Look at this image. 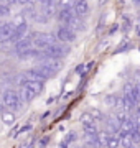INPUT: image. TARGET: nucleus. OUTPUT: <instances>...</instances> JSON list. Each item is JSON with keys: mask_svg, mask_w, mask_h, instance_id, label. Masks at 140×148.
Instances as JSON below:
<instances>
[{"mask_svg": "<svg viewBox=\"0 0 140 148\" xmlns=\"http://www.w3.org/2000/svg\"><path fill=\"white\" fill-rule=\"evenodd\" d=\"M69 51L71 49L66 43H54V45L48 46L46 49H41L38 59L40 61H45V59H63L65 56L69 54Z\"/></svg>", "mask_w": 140, "mask_h": 148, "instance_id": "nucleus-1", "label": "nucleus"}, {"mask_svg": "<svg viewBox=\"0 0 140 148\" xmlns=\"http://www.w3.org/2000/svg\"><path fill=\"white\" fill-rule=\"evenodd\" d=\"M2 101H3V104H5L7 109H10L12 112L20 110V109L23 107V102H22V99H20V94H18V90H15V89L3 90Z\"/></svg>", "mask_w": 140, "mask_h": 148, "instance_id": "nucleus-2", "label": "nucleus"}, {"mask_svg": "<svg viewBox=\"0 0 140 148\" xmlns=\"http://www.w3.org/2000/svg\"><path fill=\"white\" fill-rule=\"evenodd\" d=\"M36 68L49 79V77H53L54 74L63 69V61L61 59H45V61H41L38 64Z\"/></svg>", "mask_w": 140, "mask_h": 148, "instance_id": "nucleus-3", "label": "nucleus"}, {"mask_svg": "<svg viewBox=\"0 0 140 148\" xmlns=\"http://www.w3.org/2000/svg\"><path fill=\"white\" fill-rule=\"evenodd\" d=\"M54 43H58V38L53 33H33V48L36 49H46Z\"/></svg>", "mask_w": 140, "mask_h": 148, "instance_id": "nucleus-4", "label": "nucleus"}, {"mask_svg": "<svg viewBox=\"0 0 140 148\" xmlns=\"http://www.w3.org/2000/svg\"><path fill=\"white\" fill-rule=\"evenodd\" d=\"M56 38L61 43H74L76 38H78V33L74 30H71L69 27H66V25H61L56 32Z\"/></svg>", "mask_w": 140, "mask_h": 148, "instance_id": "nucleus-5", "label": "nucleus"}, {"mask_svg": "<svg viewBox=\"0 0 140 148\" xmlns=\"http://www.w3.org/2000/svg\"><path fill=\"white\" fill-rule=\"evenodd\" d=\"M15 32V25L12 21H5L0 25V45H5V43H12V36Z\"/></svg>", "mask_w": 140, "mask_h": 148, "instance_id": "nucleus-6", "label": "nucleus"}, {"mask_svg": "<svg viewBox=\"0 0 140 148\" xmlns=\"http://www.w3.org/2000/svg\"><path fill=\"white\" fill-rule=\"evenodd\" d=\"M13 48H15V54L16 56H20L22 53H25V51H28L30 48H33V33L32 35L23 36L20 41H16L15 45H13Z\"/></svg>", "mask_w": 140, "mask_h": 148, "instance_id": "nucleus-7", "label": "nucleus"}, {"mask_svg": "<svg viewBox=\"0 0 140 148\" xmlns=\"http://www.w3.org/2000/svg\"><path fill=\"white\" fill-rule=\"evenodd\" d=\"M23 77L27 81H38V82H46V81H48V77H46L38 68L27 69V71L23 73Z\"/></svg>", "mask_w": 140, "mask_h": 148, "instance_id": "nucleus-8", "label": "nucleus"}, {"mask_svg": "<svg viewBox=\"0 0 140 148\" xmlns=\"http://www.w3.org/2000/svg\"><path fill=\"white\" fill-rule=\"evenodd\" d=\"M18 94H20V99H22L23 104H28V102H32L35 97H36V94L33 92L30 87H28L27 84H23V82H20V87H18Z\"/></svg>", "mask_w": 140, "mask_h": 148, "instance_id": "nucleus-9", "label": "nucleus"}, {"mask_svg": "<svg viewBox=\"0 0 140 148\" xmlns=\"http://www.w3.org/2000/svg\"><path fill=\"white\" fill-rule=\"evenodd\" d=\"M89 2L87 0H74V5H73V10H74V13L78 16H81V18H84V16L89 13Z\"/></svg>", "mask_w": 140, "mask_h": 148, "instance_id": "nucleus-10", "label": "nucleus"}, {"mask_svg": "<svg viewBox=\"0 0 140 148\" xmlns=\"http://www.w3.org/2000/svg\"><path fill=\"white\" fill-rule=\"evenodd\" d=\"M66 27H69L71 30H74L76 33H79V32H86V23H84V20H82L81 16H78V15L73 16V18L69 20V23H68Z\"/></svg>", "mask_w": 140, "mask_h": 148, "instance_id": "nucleus-11", "label": "nucleus"}, {"mask_svg": "<svg viewBox=\"0 0 140 148\" xmlns=\"http://www.w3.org/2000/svg\"><path fill=\"white\" fill-rule=\"evenodd\" d=\"M74 15H76V13H74V10H73V8H65V10H58L56 18L61 21V25H68V23H69V20Z\"/></svg>", "mask_w": 140, "mask_h": 148, "instance_id": "nucleus-12", "label": "nucleus"}, {"mask_svg": "<svg viewBox=\"0 0 140 148\" xmlns=\"http://www.w3.org/2000/svg\"><path fill=\"white\" fill-rule=\"evenodd\" d=\"M81 125L84 128L86 127H94V125H96V119L92 117L91 112H89V114H82L81 115Z\"/></svg>", "mask_w": 140, "mask_h": 148, "instance_id": "nucleus-13", "label": "nucleus"}, {"mask_svg": "<svg viewBox=\"0 0 140 148\" xmlns=\"http://www.w3.org/2000/svg\"><path fill=\"white\" fill-rule=\"evenodd\" d=\"M0 119H2V122H3V123H5V125H13V123H15V114H13V112H2V114H0Z\"/></svg>", "mask_w": 140, "mask_h": 148, "instance_id": "nucleus-14", "label": "nucleus"}, {"mask_svg": "<svg viewBox=\"0 0 140 148\" xmlns=\"http://www.w3.org/2000/svg\"><path fill=\"white\" fill-rule=\"evenodd\" d=\"M106 147H107V148H119V147H120L119 135H109L107 142H106Z\"/></svg>", "mask_w": 140, "mask_h": 148, "instance_id": "nucleus-15", "label": "nucleus"}, {"mask_svg": "<svg viewBox=\"0 0 140 148\" xmlns=\"http://www.w3.org/2000/svg\"><path fill=\"white\" fill-rule=\"evenodd\" d=\"M74 0H56V8L58 10H65V8H73Z\"/></svg>", "mask_w": 140, "mask_h": 148, "instance_id": "nucleus-16", "label": "nucleus"}, {"mask_svg": "<svg viewBox=\"0 0 140 148\" xmlns=\"http://www.w3.org/2000/svg\"><path fill=\"white\" fill-rule=\"evenodd\" d=\"M117 99H119L117 95H107L104 102H106L109 107H115V106H117Z\"/></svg>", "mask_w": 140, "mask_h": 148, "instance_id": "nucleus-17", "label": "nucleus"}, {"mask_svg": "<svg viewBox=\"0 0 140 148\" xmlns=\"http://www.w3.org/2000/svg\"><path fill=\"white\" fill-rule=\"evenodd\" d=\"M10 15V5L0 3V16H8Z\"/></svg>", "mask_w": 140, "mask_h": 148, "instance_id": "nucleus-18", "label": "nucleus"}, {"mask_svg": "<svg viewBox=\"0 0 140 148\" xmlns=\"http://www.w3.org/2000/svg\"><path fill=\"white\" fill-rule=\"evenodd\" d=\"M91 66H92V64H81V66H78V68H76V73L82 76V74H86V71L91 68Z\"/></svg>", "mask_w": 140, "mask_h": 148, "instance_id": "nucleus-19", "label": "nucleus"}, {"mask_svg": "<svg viewBox=\"0 0 140 148\" xmlns=\"http://www.w3.org/2000/svg\"><path fill=\"white\" fill-rule=\"evenodd\" d=\"M36 0H16V3H20V5L23 7H27V5H33Z\"/></svg>", "mask_w": 140, "mask_h": 148, "instance_id": "nucleus-20", "label": "nucleus"}, {"mask_svg": "<svg viewBox=\"0 0 140 148\" xmlns=\"http://www.w3.org/2000/svg\"><path fill=\"white\" fill-rule=\"evenodd\" d=\"M5 3H7V5H15V3H16V0H5Z\"/></svg>", "mask_w": 140, "mask_h": 148, "instance_id": "nucleus-21", "label": "nucleus"}, {"mask_svg": "<svg viewBox=\"0 0 140 148\" xmlns=\"http://www.w3.org/2000/svg\"><path fill=\"white\" fill-rule=\"evenodd\" d=\"M135 3H137V5H140V0H134Z\"/></svg>", "mask_w": 140, "mask_h": 148, "instance_id": "nucleus-22", "label": "nucleus"}]
</instances>
